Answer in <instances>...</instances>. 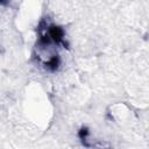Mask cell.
I'll return each mask as SVG.
<instances>
[{"label":"cell","mask_w":149,"mask_h":149,"mask_svg":"<svg viewBox=\"0 0 149 149\" xmlns=\"http://www.w3.org/2000/svg\"><path fill=\"white\" fill-rule=\"evenodd\" d=\"M44 64H45V66H47L49 70L55 71V70L58 68V65H59V57H58L57 55H55V56H52L48 62H45Z\"/></svg>","instance_id":"2"},{"label":"cell","mask_w":149,"mask_h":149,"mask_svg":"<svg viewBox=\"0 0 149 149\" xmlns=\"http://www.w3.org/2000/svg\"><path fill=\"white\" fill-rule=\"evenodd\" d=\"M0 3H5V0H0Z\"/></svg>","instance_id":"4"},{"label":"cell","mask_w":149,"mask_h":149,"mask_svg":"<svg viewBox=\"0 0 149 149\" xmlns=\"http://www.w3.org/2000/svg\"><path fill=\"white\" fill-rule=\"evenodd\" d=\"M87 135H88V128H87V127H83V128L78 132V136H79V139L83 140V141L86 140Z\"/></svg>","instance_id":"3"},{"label":"cell","mask_w":149,"mask_h":149,"mask_svg":"<svg viewBox=\"0 0 149 149\" xmlns=\"http://www.w3.org/2000/svg\"><path fill=\"white\" fill-rule=\"evenodd\" d=\"M47 34L49 35L51 42H54V43H56V44L63 43L64 45H68V44L65 43V41H64V30H63L62 27L51 24V26L48 27Z\"/></svg>","instance_id":"1"}]
</instances>
